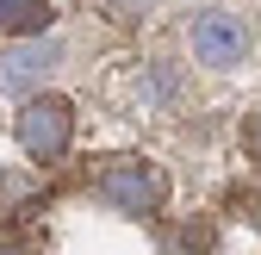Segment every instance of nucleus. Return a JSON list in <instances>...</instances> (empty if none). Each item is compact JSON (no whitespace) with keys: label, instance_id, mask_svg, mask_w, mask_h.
Wrapping results in <instances>:
<instances>
[{"label":"nucleus","instance_id":"obj_5","mask_svg":"<svg viewBox=\"0 0 261 255\" xmlns=\"http://www.w3.org/2000/svg\"><path fill=\"white\" fill-rule=\"evenodd\" d=\"M44 25H50L44 0H0V31H13V38H44Z\"/></svg>","mask_w":261,"mask_h":255},{"label":"nucleus","instance_id":"obj_4","mask_svg":"<svg viewBox=\"0 0 261 255\" xmlns=\"http://www.w3.org/2000/svg\"><path fill=\"white\" fill-rule=\"evenodd\" d=\"M50 62H56V44H44V38L25 44V50H7V56H0V87H7V93H31L50 75Z\"/></svg>","mask_w":261,"mask_h":255},{"label":"nucleus","instance_id":"obj_1","mask_svg":"<svg viewBox=\"0 0 261 255\" xmlns=\"http://www.w3.org/2000/svg\"><path fill=\"white\" fill-rule=\"evenodd\" d=\"M93 193H100L106 206H118V212H130V218H143V212H155L162 199H168V181H162L155 162L124 156V162H106L100 174H93Z\"/></svg>","mask_w":261,"mask_h":255},{"label":"nucleus","instance_id":"obj_2","mask_svg":"<svg viewBox=\"0 0 261 255\" xmlns=\"http://www.w3.org/2000/svg\"><path fill=\"white\" fill-rule=\"evenodd\" d=\"M75 137V118L62 100H50V93H31V100L19 106V149L31 156V162H56L62 149H69Z\"/></svg>","mask_w":261,"mask_h":255},{"label":"nucleus","instance_id":"obj_3","mask_svg":"<svg viewBox=\"0 0 261 255\" xmlns=\"http://www.w3.org/2000/svg\"><path fill=\"white\" fill-rule=\"evenodd\" d=\"M249 50V31L237 13H199L193 19V56L205 62V69H237Z\"/></svg>","mask_w":261,"mask_h":255}]
</instances>
